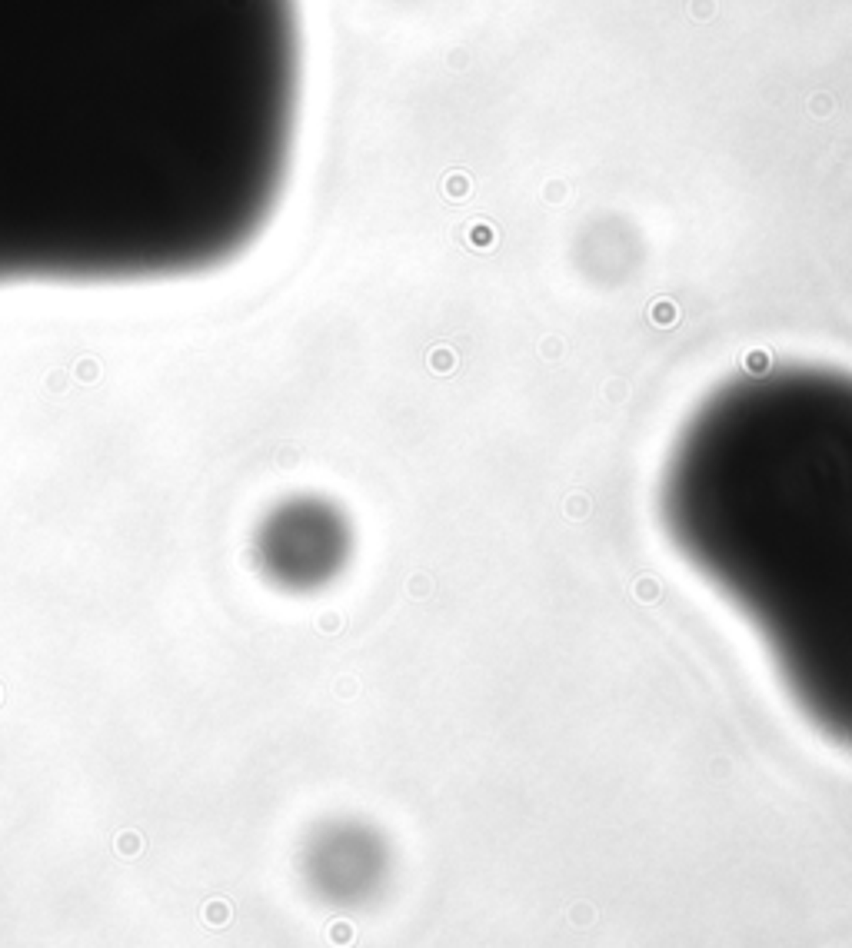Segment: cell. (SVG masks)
<instances>
[{
  "instance_id": "obj_1",
  "label": "cell",
  "mask_w": 852,
  "mask_h": 948,
  "mask_svg": "<svg viewBox=\"0 0 852 948\" xmlns=\"http://www.w3.org/2000/svg\"><path fill=\"white\" fill-rule=\"evenodd\" d=\"M296 0H0V286L233 263L284 200Z\"/></svg>"
},
{
  "instance_id": "obj_2",
  "label": "cell",
  "mask_w": 852,
  "mask_h": 948,
  "mask_svg": "<svg viewBox=\"0 0 852 948\" xmlns=\"http://www.w3.org/2000/svg\"><path fill=\"white\" fill-rule=\"evenodd\" d=\"M659 516L799 712L852 749V373L789 363L716 386L669 449Z\"/></svg>"
}]
</instances>
